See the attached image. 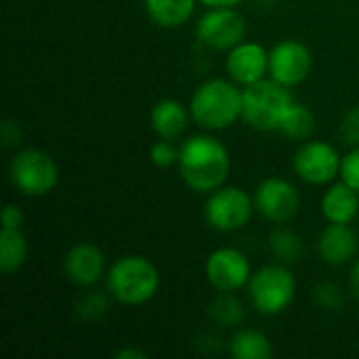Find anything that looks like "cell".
I'll use <instances>...</instances> for the list:
<instances>
[{
	"instance_id": "5b68a950",
	"label": "cell",
	"mask_w": 359,
	"mask_h": 359,
	"mask_svg": "<svg viewBox=\"0 0 359 359\" xmlns=\"http://www.w3.org/2000/svg\"><path fill=\"white\" fill-rule=\"evenodd\" d=\"M8 179L11 185L29 198L46 196L55 189L59 181V168L50 154L42 149H21L8 162Z\"/></svg>"
},
{
	"instance_id": "83f0119b",
	"label": "cell",
	"mask_w": 359,
	"mask_h": 359,
	"mask_svg": "<svg viewBox=\"0 0 359 359\" xmlns=\"http://www.w3.org/2000/svg\"><path fill=\"white\" fill-rule=\"evenodd\" d=\"M105 307H107V301H105V297H101V294H90V297H86L84 303L80 305L84 318H99V316L105 311Z\"/></svg>"
},
{
	"instance_id": "7c38bea8",
	"label": "cell",
	"mask_w": 359,
	"mask_h": 359,
	"mask_svg": "<svg viewBox=\"0 0 359 359\" xmlns=\"http://www.w3.org/2000/svg\"><path fill=\"white\" fill-rule=\"evenodd\" d=\"M311 53L299 40H282L269 50V78L288 88L305 82L311 74Z\"/></svg>"
},
{
	"instance_id": "e0dca14e",
	"label": "cell",
	"mask_w": 359,
	"mask_h": 359,
	"mask_svg": "<svg viewBox=\"0 0 359 359\" xmlns=\"http://www.w3.org/2000/svg\"><path fill=\"white\" fill-rule=\"evenodd\" d=\"M359 194L345 181L330 185L322 196V215L328 223H349L358 217Z\"/></svg>"
},
{
	"instance_id": "f1b7e54d",
	"label": "cell",
	"mask_w": 359,
	"mask_h": 359,
	"mask_svg": "<svg viewBox=\"0 0 359 359\" xmlns=\"http://www.w3.org/2000/svg\"><path fill=\"white\" fill-rule=\"evenodd\" d=\"M23 225V212L17 204H6L2 208V227L6 229H21Z\"/></svg>"
},
{
	"instance_id": "3957f363",
	"label": "cell",
	"mask_w": 359,
	"mask_h": 359,
	"mask_svg": "<svg viewBox=\"0 0 359 359\" xmlns=\"http://www.w3.org/2000/svg\"><path fill=\"white\" fill-rule=\"evenodd\" d=\"M160 288V273L156 265L141 255H126L118 259L107 271V292L122 305H145Z\"/></svg>"
},
{
	"instance_id": "7a4b0ae2",
	"label": "cell",
	"mask_w": 359,
	"mask_h": 359,
	"mask_svg": "<svg viewBox=\"0 0 359 359\" xmlns=\"http://www.w3.org/2000/svg\"><path fill=\"white\" fill-rule=\"evenodd\" d=\"M189 114L206 130H225L242 118V90L231 78H210L194 90Z\"/></svg>"
},
{
	"instance_id": "d4e9b609",
	"label": "cell",
	"mask_w": 359,
	"mask_h": 359,
	"mask_svg": "<svg viewBox=\"0 0 359 359\" xmlns=\"http://www.w3.org/2000/svg\"><path fill=\"white\" fill-rule=\"evenodd\" d=\"M341 179L359 194V145L353 147L349 154L343 156V162H341Z\"/></svg>"
},
{
	"instance_id": "9c48e42d",
	"label": "cell",
	"mask_w": 359,
	"mask_h": 359,
	"mask_svg": "<svg viewBox=\"0 0 359 359\" xmlns=\"http://www.w3.org/2000/svg\"><path fill=\"white\" fill-rule=\"evenodd\" d=\"M343 156L328 141H305L294 154L292 168L309 185H326L341 175Z\"/></svg>"
},
{
	"instance_id": "6da1fadb",
	"label": "cell",
	"mask_w": 359,
	"mask_h": 359,
	"mask_svg": "<svg viewBox=\"0 0 359 359\" xmlns=\"http://www.w3.org/2000/svg\"><path fill=\"white\" fill-rule=\"evenodd\" d=\"M179 172L185 185L198 194L223 187L231 170L227 147L212 135H194L179 147Z\"/></svg>"
},
{
	"instance_id": "5bb4252c",
	"label": "cell",
	"mask_w": 359,
	"mask_h": 359,
	"mask_svg": "<svg viewBox=\"0 0 359 359\" xmlns=\"http://www.w3.org/2000/svg\"><path fill=\"white\" fill-rule=\"evenodd\" d=\"M65 276L76 286H95L105 273V255L90 242H80L69 248L63 263Z\"/></svg>"
},
{
	"instance_id": "9a60e30c",
	"label": "cell",
	"mask_w": 359,
	"mask_h": 359,
	"mask_svg": "<svg viewBox=\"0 0 359 359\" xmlns=\"http://www.w3.org/2000/svg\"><path fill=\"white\" fill-rule=\"evenodd\" d=\"M318 250L324 263L345 265L358 255V233L349 223H328L318 240Z\"/></svg>"
},
{
	"instance_id": "44dd1931",
	"label": "cell",
	"mask_w": 359,
	"mask_h": 359,
	"mask_svg": "<svg viewBox=\"0 0 359 359\" xmlns=\"http://www.w3.org/2000/svg\"><path fill=\"white\" fill-rule=\"evenodd\" d=\"M313 130H316L313 111L307 105L294 101V105L290 107V111L286 114V118L280 126V133L294 141H307L313 135Z\"/></svg>"
},
{
	"instance_id": "8992f818",
	"label": "cell",
	"mask_w": 359,
	"mask_h": 359,
	"mask_svg": "<svg viewBox=\"0 0 359 359\" xmlns=\"http://www.w3.org/2000/svg\"><path fill=\"white\" fill-rule=\"evenodd\" d=\"M252 307L263 316H280L297 292V280L284 265H265L252 271L246 286Z\"/></svg>"
},
{
	"instance_id": "f546056e",
	"label": "cell",
	"mask_w": 359,
	"mask_h": 359,
	"mask_svg": "<svg viewBox=\"0 0 359 359\" xmlns=\"http://www.w3.org/2000/svg\"><path fill=\"white\" fill-rule=\"evenodd\" d=\"M0 137H2V145H4V147H15V145H19V141H21V130H19L17 122L4 120L2 130H0Z\"/></svg>"
},
{
	"instance_id": "2e32d148",
	"label": "cell",
	"mask_w": 359,
	"mask_h": 359,
	"mask_svg": "<svg viewBox=\"0 0 359 359\" xmlns=\"http://www.w3.org/2000/svg\"><path fill=\"white\" fill-rule=\"evenodd\" d=\"M189 109L177 99H162L151 107L149 124L158 139L177 141L185 135L189 126Z\"/></svg>"
},
{
	"instance_id": "277c9868",
	"label": "cell",
	"mask_w": 359,
	"mask_h": 359,
	"mask_svg": "<svg viewBox=\"0 0 359 359\" xmlns=\"http://www.w3.org/2000/svg\"><path fill=\"white\" fill-rule=\"evenodd\" d=\"M294 105L288 86L265 78L242 90V120L261 133L280 130L286 114Z\"/></svg>"
},
{
	"instance_id": "d6a6232c",
	"label": "cell",
	"mask_w": 359,
	"mask_h": 359,
	"mask_svg": "<svg viewBox=\"0 0 359 359\" xmlns=\"http://www.w3.org/2000/svg\"><path fill=\"white\" fill-rule=\"evenodd\" d=\"M116 358L120 359H145V353L143 351H139V349H122V351H118L116 353Z\"/></svg>"
},
{
	"instance_id": "ac0fdd59",
	"label": "cell",
	"mask_w": 359,
	"mask_h": 359,
	"mask_svg": "<svg viewBox=\"0 0 359 359\" xmlns=\"http://www.w3.org/2000/svg\"><path fill=\"white\" fill-rule=\"evenodd\" d=\"M200 0H143V6L154 23L160 27H181L189 21Z\"/></svg>"
},
{
	"instance_id": "cb8c5ba5",
	"label": "cell",
	"mask_w": 359,
	"mask_h": 359,
	"mask_svg": "<svg viewBox=\"0 0 359 359\" xmlns=\"http://www.w3.org/2000/svg\"><path fill=\"white\" fill-rule=\"evenodd\" d=\"M149 160L158 168H170L179 162V147H175V143L168 139H158L149 147Z\"/></svg>"
},
{
	"instance_id": "4dcf8cb0",
	"label": "cell",
	"mask_w": 359,
	"mask_h": 359,
	"mask_svg": "<svg viewBox=\"0 0 359 359\" xmlns=\"http://www.w3.org/2000/svg\"><path fill=\"white\" fill-rule=\"evenodd\" d=\"M351 290H353V294L358 297L359 301V259L351 267Z\"/></svg>"
},
{
	"instance_id": "603a6c76",
	"label": "cell",
	"mask_w": 359,
	"mask_h": 359,
	"mask_svg": "<svg viewBox=\"0 0 359 359\" xmlns=\"http://www.w3.org/2000/svg\"><path fill=\"white\" fill-rule=\"evenodd\" d=\"M208 313L210 318L217 322V324H223V326H236L242 322L244 318V307L242 303L231 297V292H221L208 307Z\"/></svg>"
},
{
	"instance_id": "8fae6325",
	"label": "cell",
	"mask_w": 359,
	"mask_h": 359,
	"mask_svg": "<svg viewBox=\"0 0 359 359\" xmlns=\"http://www.w3.org/2000/svg\"><path fill=\"white\" fill-rule=\"evenodd\" d=\"M255 208L271 223H288L297 217L301 208L299 189L280 177H269L259 183L255 191Z\"/></svg>"
},
{
	"instance_id": "1f68e13d",
	"label": "cell",
	"mask_w": 359,
	"mask_h": 359,
	"mask_svg": "<svg viewBox=\"0 0 359 359\" xmlns=\"http://www.w3.org/2000/svg\"><path fill=\"white\" fill-rule=\"evenodd\" d=\"M204 6H238L244 0H200Z\"/></svg>"
},
{
	"instance_id": "ba28073f",
	"label": "cell",
	"mask_w": 359,
	"mask_h": 359,
	"mask_svg": "<svg viewBox=\"0 0 359 359\" xmlns=\"http://www.w3.org/2000/svg\"><path fill=\"white\" fill-rule=\"evenodd\" d=\"M246 36V19L236 6H208L196 23V38L212 50H229Z\"/></svg>"
},
{
	"instance_id": "d6986e66",
	"label": "cell",
	"mask_w": 359,
	"mask_h": 359,
	"mask_svg": "<svg viewBox=\"0 0 359 359\" xmlns=\"http://www.w3.org/2000/svg\"><path fill=\"white\" fill-rule=\"evenodd\" d=\"M27 259V240L21 229H6L0 231V271L2 276H13L23 267Z\"/></svg>"
},
{
	"instance_id": "484cf974",
	"label": "cell",
	"mask_w": 359,
	"mask_h": 359,
	"mask_svg": "<svg viewBox=\"0 0 359 359\" xmlns=\"http://www.w3.org/2000/svg\"><path fill=\"white\" fill-rule=\"evenodd\" d=\"M341 139L347 143V145H359V105L358 107H351L343 122H341Z\"/></svg>"
},
{
	"instance_id": "52a82bcc",
	"label": "cell",
	"mask_w": 359,
	"mask_h": 359,
	"mask_svg": "<svg viewBox=\"0 0 359 359\" xmlns=\"http://www.w3.org/2000/svg\"><path fill=\"white\" fill-rule=\"evenodd\" d=\"M255 210V198L242 187H219L210 194L204 206V219L215 231L242 229Z\"/></svg>"
},
{
	"instance_id": "7402d4cb",
	"label": "cell",
	"mask_w": 359,
	"mask_h": 359,
	"mask_svg": "<svg viewBox=\"0 0 359 359\" xmlns=\"http://www.w3.org/2000/svg\"><path fill=\"white\" fill-rule=\"evenodd\" d=\"M269 248H271L273 257L284 263H294L303 255L301 238L292 229H286V227H280L269 236Z\"/></svg>"
},
{
	"instance_id": "30bf717a",
	"label": "cell",
	"mask_w": 359,
	"mask_h": 359,
	"mask_svg": "<svg viewBox=\"0 0 359 359\" xmlns=\"http://www.w3.org/2000/svg\"><path fill=\"white\" fill-rule=\"evenodd\" d=\"M204 269L210 286L219 292H236L240 288H246L252 276V265L248 257L231 246L210 252Z\"/></svg>"
},
{
	"instance_id": "4fadbf2b",
	"label": "cell",
	"mask_w": 359,
	"mask_h": 359,
	"mask_svg": "<svg viewBox=\"0 0 359 359\" xmlns=\"http://www.w3.org/2000/svg\"><path fill=\"white\" fill-rule=\"evenodd\" d=\"M225 69L236 84L250 86L269 76V50L252 40H242L227 50Z\"/></svg>"
},
{
	"instance_id": "4316f807",
	"label": "cell",
	"mask_w": 359,
	"mask_h": 359,
	"mask_svg": "<svg viewBox=\"0 0 359 359\" xmlns=\"http://www.w3.org/2000/svg\"><path fill=\"white\" fill-rule=\"evenodd\" d=\"M316 299L326 309H341V305H343L341 288L334 286V284H320L316 288Z\"/></svg>"
},
{
	"instance_id": "ffe728a7",
	"label": "cell",
	"mask_w": 359,
	"mask_h": 359,
	"mask_svg": "<svg viewBox=\"0 0 359 359\" xmlns=\"http://www.w3.org/2000/svg\"><path fill=\"white\" fill-rule=\"evenodd\" d=\"M229 353L236 359H269L273 347L269 337L259 330H238L229 341Z\"/></svg>"
}]
</instances>
